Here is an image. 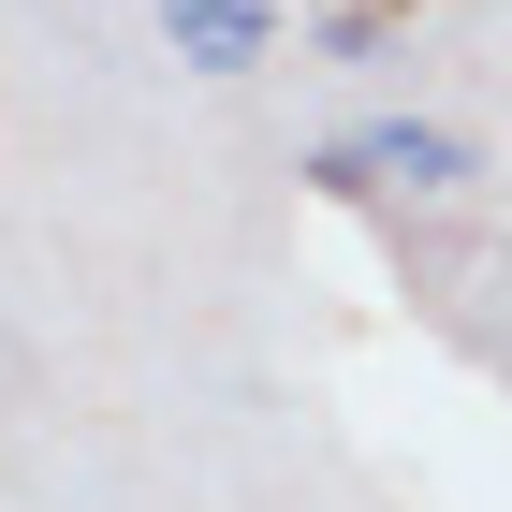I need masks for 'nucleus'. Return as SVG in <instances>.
<instances>
[{"label": "nucleus", "instance_id": "1", "mask_svg": "<svg viewBox=\"0 0 512 512\" xmlns=\"http://www.w3.org/2000/svg\"><path fill=\"white\" fill-rule=\"evenodd\" d=\"M469 176H483V147L439 118H366L322 147V191H469Z\"/></svg>", "mask_w": 512, "mask_h": 512}, {"label": "nucleus", "instance_id": "2", "mask_svg": "<svg viewBox=\"0 0 512 512\" xmlns=\"http://www.w3.org/2000/svg\"><path fill=\"white\" fill-rule=\"evenodd\" d=\"M161 30H176L191 74H249V59L278 44V0H161Z\"/></svg>", "mask_w": 512, "mask_h": 512}, {"label": "nucleus", "instance_id": "3", "mask_svg": "<svg viewBox=\"0 0 512 512\" xmlns=\"http://www.w3.org/2000/svg\"><path fill=\"white\" fill-rule=\"evenodd\" d=\"M395 15H410V0H322V59H366Z\"/></svg>", "mask_w": 512, "mask_h": 512}]
</instances>
